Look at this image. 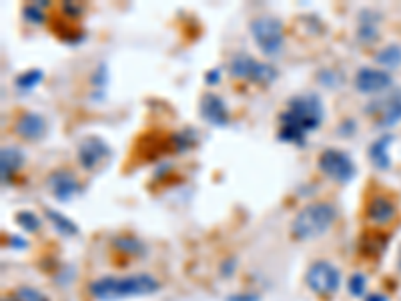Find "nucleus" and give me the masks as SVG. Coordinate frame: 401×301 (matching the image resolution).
I'll return each mask as SVG.
<instances>
[{
  "instance_id": "nucleus-1",
  "label": "nucleus",
  "mask_w": 401,
  "mask_h": 301,
  "mask_svg": "<svg viewBox=\"0 0 401 301\" xmlns=\"http://www.w3.org/2000/svg\"><path fill=\"white\" fill-rule=\"evenodd\" d=\"M325 108L317 95H299L287 105V111L281 113L279 139L287 143L305 145V137L319 129L323 123Z\"/></svg>"
},
{
  "instance_id": "nucleus-2",
  "label": "nucleus",
  "mask_w": 401,
  "mask_h": 301,
  "mask_svg": "<svg viewBox=\"0 0 401 301\" xmlns=\"http://www.w3.org/2000/svg\"><path fill=\"white\" fill-rule=\"evenodd\" d=\"M158 291V282L153 275L139 273L129 277H101L90 284V295L99 301H117L126 298H140Z\"/></svg>"
},
{
  "instance_id": "nucleus-3",
  "label": "nucleus",
  "mask_w": 401,
  "mask_h": 301,
  "mask_svg": "<svg viewBox=\"0 0 401 301\" xmlns=\"http://www.w3.org/2000/svg\"><path fill=\"white\" fill-rule=\"evenodd\" d=\"M335 219H337V209L332 203L317 201L297 213L291 223V233L299 241H311L327 233L335 223Z\"/></svg>"
},
{
  "instance_id": "nucleus-4",
  "label": "nucleus",
  "mask_w": 401,
  "mask_h": 301,
  "mask_svg": "<svg viewBox=\"0 0 401 301\" xmlns=\"http://www.w3.org/2000/svg\"><path fill=\"white\" fill-rule=\"evenodd\" d=\"M251 35L263 54L277 56L281 53L285 42V31L279 18L257 17L251 22Z\"/></svg>"
},
{
  "instance_id": "nucleus-5",
  "label": "nucleus",
  "mask_w": 401,
  "mask_h": 301,
  "mask_svg": "<svg viewBox=\"0 0 401 301\" xmlns=\"http://www.w3.org/2000/svg\"><path fill=\"white\" fill-rule=\"evenodd\" d=\"M229 72L235 76V79H247V81H255L259 85H271L279 72L275 67L271 65H265L259 63L257 58L249 56V54L239 53L233 56L231 65H229Z\"/></svg>"
},
{
  "instance_id": "nucleus-6",
  "label": "nucleus",
  "mask_w": 401,
  "mask_h": 301,
  "mask_svg": "<svg viewBox=\"0 0 401 301\" xmlns=\"http://www.w3.org/2000/svg\"><path fill=\"white\" fill-rule=\"evenodd\" d=\"M317 165H319V171L325 177L333 179L339 185L349 183L351 179L355 177V173H357V167H355L353 159L349 157L345 151H339V149H325L319 155Z\"/></svg>"
},
{
  "instance_id": "nucleus-7",
  "label": "nucleus",
  "mask_w": 401,
  "mask_h": 301,
  "mask_svg": "<svg viewBox=\"0 0 401 301\" xmlns=\"http://www.w3.org/2000/svg\"><path fill=\"white\" fill-rule=\"evenodd\" d=\"M305 284L309 285V289L315 291L317 295H333L337 293L339 285H341V273L339 269L325 261V259H319L309 266L307 273H305Z\"/></svg>"
},
{
  "instance_id": "nucleus-8",
  "label": "nucleus",
  "mask_w": 401,
  "mask_h": 301,
  "mask_svg": "<svg viewBox=\"0 0 401 301\" xmlns=\"http://www.w3.org/2000/svg\"><path fill=\"white\" fill-rule=\"evenodd\" d=\"M111 155V147L108 143L103 141L101 137H85L81 145H79V163L85 167V169H95L101 161H105Z\"/></svg>"
},
{
  "instance_id": "nucleus-9",
  "label": "nucleus",
  "mask_w": 401,
  "mask_h": 301,
  "mask_svg": "<svg viewBox=\"0 0 401 301\" xmlns=\"http://www.w3.org/2000/svg\"><path fill=\"white\" fill-rule=\"evenodd\" d=\"M47 181H49V187H51L53 195L63 203H67L72 197L81 193V183L69 169H56L49 175Z\"/></svg>"
},
{
  "instance_id": "nucleus-10",
  "label": "nucleus",
  "mask_w": 401,
  "mask_h": 301,
  "mask_svg": "<svg viewBox=\"0 0 401 301\" xmlns=\"http://www.w3.org/2000/svg\"><path fill=\"white\" fill-rule=\"evenodd\" d=\"M393 83L389 72L382 71V69H361L355 74V89L359 92H382V90L389 89Z\"/></svg>"
},
{
  "instance_id": "nucleus-11",
  "label": "nucleus",
  "mask_w": 401,
  "mask_h": 301,
  "mask_svg": "<svg viewBox=\"0 0 401 301\" xmlns=\"http://www.w3.org/2000/svg\"><path fill=\"white\" fill-rule=\"evenodd\" d=\"M15 133L24 141H38L47 133V121L38 113H24L15 123Z\"/></svg>"
},
{
  "instance_id": "nucleus-12",
  "label": "nucleus",
  "mask_w": 401,
  "mask_h": 301,
  "mask_svg": "<svg viewBox=\"0 0 401 301\" xmlns=\"http://www.w3.org/2000/svg\"><path fill=\"white\" fill-rule=\"evenodd\" d=\"M201 115L213 127H225L229 123V111L225 101L213 92L203 95L201 99Z\"/></svg>"
},
{
  "instance_id": "nucleus-13",
  "label": "nucleus",
  "mask_w": 401,
  "mask_h": 301,
  "mask_svg": "<svg viewBox=\"0 0 401 301\" xmlns=\"http://www.w3.org/2000/svg\"><path fill=\"white\" fill-rule=\"evenodd\" d=\"M395 205L384 195H377L373 197L369 203H367V209L366 215L367 219L371 221V223H375V225H385V223H389L393 217H395Z\"/></svg>"
},
{
  "instance_id": "nucleus-14",
  "label": "nucleus",
  "mask_w": 401,
  "mask_h": 301,
  "mask_svg": "<svg viewBox=\"0 0 401 301\" xmlns=\"http://www.w3.org/2000/svg\"><path fill=\"white\" fill-rule=\"evenodd\" d=\"M24 165V153L17 149V147H4L0 151V171H2V179L10 181L13 175L20 171V167Z\"/></svg>"
},
{
  "instance_id": "nucleus-15",
  "label": "nucleus",
  "mask_w": 401,
  "mask_h": 301,
  "mask_svg": "<svg viewBox=\"0 0 401 301\" xmlns=\"http://www.w3.org/2000/svg\"><path fill=\"white\" fill-rule=\"evenodd\" d=\"M391 143H393V137L384 135L377 141L371 143V147H369V159L382 171H387L391 167V159H389V145Z\"/></svg>"
},
{
  "instance_id": "nucleus-16",
  "label": "nucleus",
  "mask_w": 401,
  "mask_h": 301,
  "mask_svg": "<svg viewBox=\"0 0 401 301\" xmlns=\"http://www.w3.org/2000/svg\"><path fill=\"white\" fill-rule=\"evenodd\" d=\"M44 215H47V219L53 223L54 229L58 231V233H63V235H67V237H72V235H76V233H79L76 223H74V221H70L69 217H65L63 213L53 211V209H44Z\"/></svg>"
},
{
  "instance_id": "nucleus-17",
  "label": "nucleus",
  "mask_w": 401,
  "mask_h": 301,
  "mask_svg": "<svg viewBox=\"0 0 401 301\" xmlns=\"http://www.w3.org/2000/svg\"><path fill=\"white\" fill-rule=\"evenodd\" d=\"M375 60L385 69H398L401 65V47L400 44H389L375 54Z\"/></svg>"
},
{
  "instance_id": "nucleus-18",
  "label": "nucleus",
  "mask_w": 401,
  "mask_h": 301,
  "mask_svg": "<svg viewBox=\"0 0 401 301\" xmlns=\"http://www.w3.org/2000/svg\"><path fill=\"white\" fill-rule=\"evenodd\" d=\"M401 121V99L398 101H389L385 108L382 111V119H379V124L389 129V127H395V124Z\"/></svg>"
},
{
  "instance_id": "nucleus-19",
  "label": "nucleus",
  "mask_w": 401,
  "mask_h": 301,
  "mask_svg": "<svg viewBox=\"0 0 401 301\" xmlns=\"http://www.w3.org/2000/svg\"><path fill=\"white\" fill-rule=\"evenodd\" d=\"M42 79H44V72L40 71V69H31V71H26L24 74H20V76H18L17 89L18 90L36 89V87L42 83Z\"/></svg>"
},
{
  "instance_id": "nucleus-20",
  "label": "nucleus",
  "mask_w": 401,
  "mask_h": 301,
  "mask_svg": "<svg viewBox=\"0 0 401 301\" xmlns=\"http://www.w3.org/2000/svg\"><path fill=\"white\" fill-rule=\"evenodd\" d=\"M361 24H359V31H357V36H359V40L361 42H373V40H377V29H375V20L373 18H367L366 10L361 13Z\"/></svg>"
},
{
  "instance_id": "nucleus-21",
  "label": "nucleus",
  "mask_w": 401,
  "mask_h": 301,
  "mask_svg": "<svg viewBox=\"0 0 401 301\" xmlns=\"http://www.w3.org/2000/svg\"><path fill=\"white\" fill-rule=\"evenodd\" d=\"M17 223L22 227V229L31 231V233H35L40 227V221H38V217H36L33 211H20L17 215Z\"/></svg>"
},
{
  "instance_id": "nucleus-22",
  "label": "nucleus",
  "mask_w": 401,
  "mask_h": 301,
  "mask_svg": "<svg viewBox=\"0 0 401 301\" xmlns=\"http://www.w3.org/2000/svg\"><path fill=\"white\" fill-rule=\"evenodd\" d=\"M347 287L353 298H361V295L366 293V287H367L366 275H363V273H353V275L349 277Z\"/></svg>"
},
{
  "instance_id": "nucleus-23",
  "label": "nucleus",
  "mask_w": 401,
  "mask_h": 301,
  "mask_svg": "<svg viewBox=\"0 0 401 301\" xmlns=\"http://www.w3.org/2000/svg\"><path fill=\"white\" fill-rule=\"evenodd\" d=\"M15 300L17 301H51L44 293L36 291L33 287H20L17 293H15Z\"/></svg>"
},
{
  "instance_id": "nucleus-24",
  "label": "nucleus",
  "mask_w": 401,
  "mask_h": 301,
  "mask_svg": "<svg viewBox=\"0 0 401 301\" xmlns=\"http://www.w3.org/2000/svg\"><path fill=\"white\" fill-rule=\"evenodd\" d=\"M115 247L126 251V253H142V245L137 239H131V237H121L115 241Z\"/></svg>"
},
{
  "instance_id": "nucleus-25",
  "label": "nucleus",
  "mask_w": 401,
  "mask_h": 301,
  "mask_svg": "<svg viewBox=\"0 0 401 301\" xmlns=\"http://www.w3.org/2000/svg\"><path fill=\"white\" fill-rule=\"evenodd\" d=\"M22 15H24V18H26L28 22H33V24H40V22H44V13L40 10V6H38V4H28V6H24Z\"/></svg>"
},
{
  "instance_id": "nucleus-26",
  "label": "nucleus",
  "mask_w": 401,
  "mask_h": 301,
  "mask_svg": "<svg viewBox=\"0 0 401 301\" xmlns=\"http://www.w3.org/2000/svg\"><path fill=\"white\" fill-rule=\"evenodd\" d=\"M205 81H207V85H217L221 81V69H213V71L207 72Z\"/></svg>"
},
{
  "instance_id": "nucleus-27",
  "label": "nucleus",
  "mask_w": 401,
  "mask_h": 301,
  "mask_svg": "<svg viewBox=\"0 0 401 301\" xmlns=\"http://www.w3.org/2000/svg\"><path fill=\"white\" fill-rule=\"evenodd\" d=\"M63 10H65L67 15H70V17H79V15L83 13V8H81V6H76V4H70V2H65Z\"/></svg>"
},
{
  "instance_id": "nucleus-28",
  "label": "nucleus",
  "mask_w": 401,
  "mask_h": 301,
  "mask_svg": "<svg viewBox=\"0 0 401 301\" xmlns=\"http://www.w3.org/2000/svg\"><path fill=\"white\" fill-rule=\"evenodd\" d=\"M227 301H259V295L255 293H241V295H231Z\"/></svg>"
},
{
  "instance_id": "nucleus-29",
  "label": "nucleus",
  "mask_w": 401,
  "mask_h": 301,
  "mask_svg": "<svg viewBox=\"0 0 401 301\" xmlns=\"http://www.w3.org/2000/svg\"><path fill=\"white\" fill-rule=\"evenodd\" d=\"M10 241H15L13 245H15V247H18V249L26 247V241H24V239H20V237H10Z\"/></svg>"
},
{
  "instance_id": "nucleus-30",
  "label": "nucleus",
  "mask_w": 401,
  "mask_h": 301,
  "mask_svg": "<svg viewBox=\"0 0 401 301\" xmlns=\"http://www.w3.org/2000/svg\"><path fill=\"white\" fill-rule=\"evenodd\" d=\"M366 301H387V298H385V295H382V293H371V295H369Z\"/></svg>"
}]
</instances>
